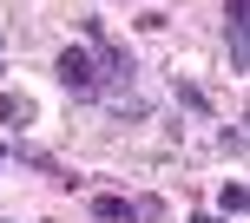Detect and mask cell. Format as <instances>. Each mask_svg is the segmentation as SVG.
<instances>
[{"mask_svg": "<svg viewBox=\"0 0 250 223\" xmlns=\"http://www.w3.org/2000/svg\"><path fill=\"white\" fill-rule=\"evenodd\" d=\"M53 73H60V86L73 92V99H99V66H92L86 46H66L60 59H53Z\"/></svg>", "mask_w": 250, "mask_h": 223, "instance_id": "1", "label": "cell"}, {"mask_svg": "<svg viewBox=\"0 0 250 223\" xmlns=\"http://www.w3.org/2000/svg\"><path fill=\"white\" fill-rule=\"evenodd\" d=\"M244 20H250V0H224V39H230V59H224V66H230L237 79L250 73V53H244Z\"/></svg>", "mask_w": 250, "mask_h": 223, "instance_id": "2", "label": "cell"}, {"mask_svg": "<svg viewBox=\"0 0 250 223\" xmlns=\"http://www.w3.org/2000/svg\"><path fill=\"white\" fill-rule=\"evenodd\" d=\"M33 99H26V92H0V125H13V131H26V125H33Z\"/></svg>", "mask_w": 250, "mask_h": 223, "instance_id": "3", "label": "cell"}, {"mask_svg": "<svg viewBox=\"0 0 250 223\" xmlns=\"http://www.w3.org/2000/svg\"><path fill=\"white\" fill-rule=\"evenodd\" d=\"M125 223H171V210H165V197H132L125 204Z\"/></svg>", "mask_w": 250, "mask_h": 223, "instance_id": "4", "label": "cell"}, {"mask_svg": "<svg viewBox=\"0 0 250 223\" xmlns=\"http://www.w3.org/2000/svg\"><path fill=\"white\" fill-rule=\"evenodd\" d=\"M145 112H151V105L138 99V92H112V118H119V125H138Z\"/></svg>", "mask_w": 250, "mask_h": 223, "instance_id": "5", "label": "cell"}, {"mask_svg": "<svg viewBox=\"0 0 250 223\" xmlns=\"http://www.w3.org/2000/svg\"><path fill=\"white\" fill-rule=\"evenodd\" d=\"M217 210H224V217H237V210H250V190L237 184V177H230V184H224V197H217Z\"/></svg>", "mask_w": 250, "mask_h": 223, "instance_id": "6", "label": "cell"}, {"mask_svg": "<svg viewBox=\"0 0 250 223\" xmlns=\"http://www.w3.org/2000/svg\"><path fill=\"white\" fill-rule=\"evenodd\" d=\"M92 223H125V197H92Z\"/></svg>", "mask_w": 250, "mask_h": 223, "instance_id": "7", "label": "cell"}, {"mask_svg": "<svg viewBox=\"0 0 250 223\" xmlns=\"http://www.w3.org/2000/svg\"><path fill=\"white\" fill-rule=\"evenodd\" d=\"M217 151H230V158L244 151V131H237V125H224V131H217Z\"/></svg>", "mask_w": 250, "mask_h": 223, "instance_id": "8", "label": "cell"}, {"mask_svg": "<svg viewBox=\"0 0 250 223\" xmlns=\"http://www.w3.org/2000/svg\"><path fill=\"white\" fill-rule=\"evenodd\" d=\"M178 99H185L191 112H211V99H204V92H198V86H185V79H178Z\"/></svg>", "mask_w": 250, "mask_h": 223, "instance_id": "9", "label": "cell"}, {"mask_svg": "<svg viewBox=\"0 0 250 223\" xmlns=\"http://www.w3.org/2000/svg\"><path fill=\"white\" fill-rule=\"evenodd\" d=\"M191 223H230V217H211V210H204V217H191Z\"/></svg>", "mask_w": 250, "mask_h": 223, "instance_id": "10", "label": "cell"}, {"mask_svg": "<svg viewBox=\"0 0 250 223\" xmlns=\"http://www.w3.org/2000/svg\"><path fill=\"white\" fill-rule=\"evenodd\" d=\"M7 164H13V151H7V145H0V171H7Z\"/></svg>", "mask_w": 250, "mask_h": 223, "instance_id": "11", "label": "cell"}, {"mask_svg": "<svg viewBox=\"0 0 250 223\" xmlns=\"http://www.w3.org/2000/svg\"><path fill=\"white\" fill-rule=\"evenodd\" d=\"M0 66H7V39H0Z\"/></svg>", "mask_w": 250, "mask_h": 223, "instance_id": "12", "label": "cell"}, {"mask_svg": "<svg viewBox=\"0 0 250 223\" xmlns=\"http://www.w3.org/2000/svg\"><path fill=\"white\" fill-rule=\"evenodd\" d=\"M0 223H7V217H0Z\"/></svg>", "mask_w": 250, "mask_h": 223, "instance_id": "13", "label": "cell"}]
</instances>
